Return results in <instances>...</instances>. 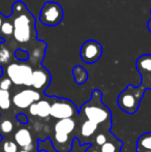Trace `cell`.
Instances as JSON below:
<instances>
[{"instance_id":"6da1fadb","label":"cell","mask_w":151,"mask_h":152,"mask_svg":"<svg viewBox=\"0 0 151 152\" xmlns=\"http://www.w3.org/2000/svg\"><path fill=\"white\" fill-rule=\"evenodd\" d=\"M14 24V38L20 44H28L36 39L35 18L27 10L22 1H16L12 4V15L10 17Z\"/></svg>"},{"instance_id":"7a4b0ae2","label":"cell","mask_w":151,"mask_h":152,"mask_svg":"<svg viewBox=\"0 0 151 152\" xmlns=\"http://www.w3.org/2000/svg\"><path fill=\"white\" fill-rule=\"evenodd\" d=\"M101 91L93 90L91 99L84 104L81 108V112L85 115L87 120L94 122L95 124H104L106 122H111L112 114L108 107H106L101 102Z\"/></svg>"},{"instance_id":"3957f363","label":"cell","mask_w":151,"mask_h":152,"mask_svg":"<svg viewBox=\"0 0 151 152\" xmlns=\"http://www.w3.org/2000/svg\"><path fill=\"white\" fill-rule=\"evenodd\" d=\"M146 91V88L143 85L133 87L128 85L118 96L117 104L123 112L127 114H133L138 111L142 97Z\"/></svg>"},{"instance_id":"277c9868","label":"cell","mask_w":151,"mask_h":152,"mask_svg":"<svg viewBox=\"0 0 151 152\" xmlns=\"http://www.w3.org/2000/svg\"><path fill=\"white\" fill-rule=\"evenodd\" d=\"M33 68L30 64L23 62H12L6 67V77L12 81V84L17 86L31 87Z\"/></svg>"},{"instance_id":"5b68a950","label":"cell","mask_w":151,"mask_h":152,"mask_svg":"<svg viewBox=\"0 0 151 152\" xmlns=\"http://www.w3.org/2000/svg\"><path fill=\"white\" fill-rule=\"evenodd\" d=\"M63 19V8L59 3L47 1L39 12V21L44 26L54 27L60 24Z\"/></svg>"},{"instance_id":"8992f818","label":"cell","mask_w":151,"mask_h":152,"mask_svg":"<svg viewBox=\"0 0 151 152\" xmlns=\"http://www.w3.org/2000/svg\"><path fill=\"white\" fill-rule=\"evenodd\" d=\"M77 113H79V110L77 109L75 104L69 99L54 98V102L51 104L50 116L57 120L71 118Z\"/></svg>"},{"instance_id":"52a82bcc","label":"cell","mask_w":151,"mask_h":152,"mask_svg":"<svg viewBox=\"0 0 151 152\" xmlns=\"http://www.w3.org/2000/svg\"><path fill=\"white\" fill-rule=\"evenodd\" d=\"M103 55V46L96 40H86L81 47L80 57L85 63H95Z\"/></svg>"},{"instance_id":"ba28073f","label":"cell","mask_w":151,"mask_h":152,"mask_svg":"<svg viewBox=\"0 0 151 152\" xmlns=\"http://www.w3.org/2000/svg\"><path fill=\"white\" fill-rule=\"evenodd\" d=\"M42 99L40 93L34 89L26 88L12 96V102L19 109H29L31 104Z\"/></svg>"},{"instance_id":"9c48e42d","label":"cell","mask_w":151,"mask_h":152,"mask_svg":"<svg viewBox=\"0 0 151 152\" xmlns=\"http://www.w3.org/2000/svg\"><path fill=\"white\" fill-rule=\"evenodd\" d=\"M51 83V75L47 68L44 66H38L34 68L32 72V80H31V87L34 90L44 92Z\"/></svg>"},{"instance_id":"30bf717a","label":"cell","mask_w":151,"mask_h":152,"mask_svg":"<svg viewBox=\"0 0 151 152\" xmlns=\"http://www.w3.org/2000/svg\"><path fill=\"white\" fill-rule=\"evenodd\" d=\"M15 138V142L18 145L19 147L23 148V150L26 151H31L33 145V139H32V134L29 132L28 128H20L16 132L14 136Z\"/></svg>"},{"instance_id":"8fae6325","label":"cell","mask_w":151,"mask_h":152,"mask_svg":"<svg viewBox=\"0 0 151 152\" xmlns=\"http://www.w3.org/2000/svg\"><path fill=\"white\" fill-rule=\"evenodd\" d=\"M29 113L32 116L48 118L51 113V104L46 99H40L29 107Z\"/></svg>"},{"instance_id":"7c38bea8","label":"cell","mask_w":151,"mask_h":152,"mask_svg":"<svg viewBox=\"0 0 151 152\" xmlns=\"http://www.w3.org/2000/svg\"><path fill=\"white\" fill-rule=\"evenodd\" d=\"M136 67H137L139 74L141 75V78L147 77L151 74V54H144L140 56L136 62Z\"/></svg>"},{"instance_id":"4fadbf2b","label":"cell","mask_w":151,"mask_h":152,"mask_svg":"<svg viewBox=\"0 0 151 152\" xmlns=\"http://www.w3.org/2000/svg\"><path fill=\"white\" fill-rule=\"evenodd\" d=\"M76 128V122L73 118L57 120L54 125V132H60L64 134H71Z\"/></svg>"},{"instance_id":"5bb4252c","label":"cell","mask_w":151,"mask_h":152,"mask_svg":"<svg viewBox=\"0 0 151 152\" xmlns=\"http://www.w3.org/2000/svg\"><path fill=\"white\" fill-rule=\"evenodd\" d=\"M138 151H151V132L141 134L137 140Z\"/></svg>"},{"instance_id":"9a60e30c","label":"cell","mask_w":151,"mask_h":152,"mask_svg":"<svg viewBox=\"0 0 151 152\" xmlns=\"http://www.w3.org/2000/svg\"><path fill=\"white\" fill-rule=\"evenodd\" d=\"M97 128H98V125L95 124L94 122L90 120L84 121L82 125H81V136L83 138H90L91 136H93L96 132Z\"/></svg>"},{"instance_id":"2e32d148","label":"cell","mask_w":151,"mask_h":152,"mask_svg":"<svg viewBox=\"0 0 151 152\" xmlns=\"http://www.w3.org/2000/svg\"><path fill=\"white\" fill-rule=\"evenodd\" d=\"M73 77L77 84L83 85L88 80V72H87V70L85 69L84 67H82L81 65H76L75 67L73 68Z\"/></svg>"},{"instance_id":"e0dca14e","label":"cell","mask_w":151,"mask_h":152,"mask_svg":"<svg viewBox=\"0 0 151 152\" xmlns=\"http://www.w3.org/2000/svg\"><path fill=\"white\" fill-rule=\"evenodd\" d=\"M122 142L117 139L107 141V143L99 147V151L101 152H120L122 148Z\"/></svg>"},{"instance_id":"ac0fdd59","label":"cell","mask_w":151,"mask_h":152,"mask_svg":"<svg viewBox=\"0 0 151 152\" xmlns=\"http://www.w3.org/2000/svg\"><path fill=\"white\" fill-rule=\"evenodd\" d=\"M12 106V98L9 91L0 89V110L6 111Z\"/></svg>"},{"instance_id":"d6986e66","label":"cell","mask_w":151,"mask_h":152,"mask_svg":"<svg viewBox=\"0 0 151 152\" xmlns=\"http://www.w3.org/2000/svg\"><path fill=\"white\" fill-rule=\"evenodd\" d=\"M0 31H1V33L3 34V35H6V36H10L14 34V24H12L10 18L9 19L5 18L1 28H0Z\"/></svg>"},{"instance_id":"ffe728a7","label":"cell","mask_w":151,"mask_h":152,"mask_svg":"<svg viewBox=\"0 0 151 152\" xmlns=\"http://www.w3.org/2000/svg\"><path fill=\"white\" fill-rule=\"evenodd\" d=\"M69 134H60V132H54V138H53V146L57 147V145H64L69 142Z\"/></svg>"},{"instance_id":"44dd1931","label":"cell","mask_w":151,"mask_h":152,"mask_svg":"<svg viewBox=\"0 0 151 152\" xmlns=\"http://www.w3.org/2000/svg\"><path fill=\"white\" fill-rule=\"evenodd\" d=\"M14 56L15 58L20 62H25L28 61L29 58H30V55H29V52L24 49H17L14 52Z\"/></svg>"},{"instance_id":"7402d4cb","label":"cell","mask_w":151,"mask_h":152,"mask_svg":"<svg viewBox=\"0 0 151 152\" xmlns=\"http://www.w3.org/2000/svg\"><path fill=\"white\" fill-rule=\"evenodd\" d=\"M12 129H14V124L8 119L3 120L0 124V130H1L2 134H10L12 132Z\"/></svg>"},{"instance_id":"603a6c76","label":"cell","mask_w":151,"mask_h":152,"mask_svg":"<svg viewBox=\"0 0 151 152\" xmlns=\"http://www.w3.org/2000/svg\"><path fill=\"white\" fill-rule=\"evenodd\" d=\"M10 60V52L6 49L0 50V66L7 64Z\"/></svg>"},{"instance_id":"cb8c5ba5","label":"cell","mask_w":151,"mask_h":152,"mask_svg":"<svg viewBox=\"0 0 151 152\" xmlns=\"http://www.w3.org/2000/svg\"><path fill=\"white\" fill-rule=\"evenodd\" d=\"M4 152H18V145L14 141H5L3 144Z\"/></svg>"},{"instance_id":"d4e9b609","label":"cell","mask_w":151,"mask_h":152,"mask_svg":"<svg viewBox=\"0 0 151 152\" xmlns=\"http://www.w3.org/2000/svg\"><path fill=\"white\" fill-rule=\"evenodd\" d=\"M12 81L7 77H2V78L0 77V89L8 91L10 89V87H12Z\"/></svg>"},{"instance_id":"484cf974","label":"cell","mask_w":151,"mask_h":152,"mask_svg":"<svg viewBox=\"0 0 151 152\" xmlns=\"http://www.w3.org/2000/svg\"><path fill=\"white\" fill-rule=\"evenodd\" d=\"M107 141H108V137H107V134H104V132H99V134H97L94 138L95 144H96V146H98V147L103 146L105 143H107Z\"/></svg>"},{"instance_id":"4316f807","label":"cell","mask_w":151,"mask_h":152,"mask_svg":"<svg viewBox=\"0 0 151 152\" xmlns=\"http://www.w3.org/2000/svg\"><path fill=\"white\" fill-rule=\"evenodd\" d=\"M141 79H142L141 85H143L146 89H150L151 90V74L148 75L147 77H144V78H141Z\"/></svg>"},{"instance_id":"83f0119b","label":"cell","mask_w":151,"mask_h":152,"mask_svg":"<svg viewBox=\"0 0 151 152\" xmlns=\"http://www.w3.org/2000/svg\"><path fill=\"white\" fill-rule=\"evenodd\" d=\"M16 119H17V121L21 122L22 124H27V123H28V117H27L24 113H20V114H18L16 116Z\"/></svg>"},{"instance_id":"f1b7e54d","label":"cell","mask_w":151,"mask_h":152,"mask_svg":"<svg viewBox=\"0 0 151 152\" xmlns=\"http://www.w3.org/2000/svg\"><path fill=\"white\" fill-rule=\"evenodd\" d=\"M86 152H101L98 150V149H96V148H94V147L91 145V146H89V148L87 149Z\"/></svg>"},{"instance_id":"f546056e","label":"cell","mask_w":151,"mask_h":152,"mask_svg":"<svg viewBox=\"0 0 151 152\" xmlns=\"http://www.w3.org/2000/svg\"><path fill=\"white\" fill-rule=\"evenodd\" d=\"M4 20H5V18H4L3 15H2L1 12H0V28H1V26H2V24H3Z\"/></svg>"},{"instance_id":"4dcf8cb0","label":"cell","mask_w":151,"mask_h":152,"mask_svg":"<svg viewBox=\"0 0 151 152\" xmlns=\"http://www.w3.org/2000/svg\"><path fill=\"white\" fill-rule=\"evenodd\" d=\"M147 28H148V30H149L150 33H151V19H149V20H148V22H147Z\"/></svg>"},{"instance_id":"1f68e13d","label":"cell","mask_w":151,"mask_h":152,"mask_svg":"<svg viewBox=\"0 0 151 152\" xmlns=\"http://www.w3.org/2000/svg\"><path fill=\"white\" fill-rule=\"evenodd\" d=\"M4 42H5V40H4V38H2V37L0 38V42H2V44H3Z\"/></svg>"},{"instance_id":"d6a6232c","label":"cell","mask_w":151,"mask_h":152,"mask_svg":"<svg viewBox=\"0 0 151 152\" xmlns=\"http://www.w3.org/2000/svg\"><path fill=\"white\" fill-rule=\"evenodd\" d=\"M2 140H3V137H2L1 134H0V142H1Z\"/></svg>"},{"instance_id":"836d02e7","label":"cell","mask_w":151,"mask_h":152,"mask_svg":"<svg viewBox=\"0 0 151 152\" xmlns=\"http://www.w3.org/2000/svg\"><path fill=\"white\" fill-rule=\"evenodd\" d=\"M18 152H30V151H26V150H21V151H18Z\"/></svg>"},{"instance_id":"e575fe53","label":"cell","mask_w":151,"mask_h":152,"mask_svg":"<svg viewBox=\"0 0 151 152\" xmlns=\"http://www.w3.org/2000/svg\"><path fill=\"white\" fill-rule=\"evenodd\" d=\"M138 152H151V151H138Z\"/></svg>"}]
</instances>
